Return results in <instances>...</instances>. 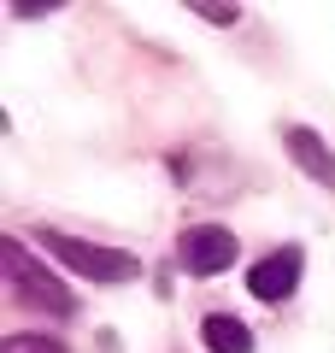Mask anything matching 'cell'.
I'll use <instances>...</instances> for the list:
<instances>
[{
  "instance_id": "6da1fadb",
  "label": "cell",
  "mask_w": 335,
  "mask_h": 353,
  "mask_svg": "<svg viewBox=\"0 0 335 353\" xmlns=\"http://www.w3.org/2000/svg\"><path fill=\"white\" fill-rule=\"evenodd\" d=\"M0 259H6V289H12V301H18V306H30V312H53V318H71V312H77V294L65 289L59 277H53L48 265L30 259L18 236H6Z\"/></svg>"
},
{
  "instance_id": "7a4b0ae2",
  "label": "cell",
  "mask_w": 335,
  "mask_h": 353,
  "mask_svg": "<svg viewBox=\"0 0 335 353\" xmlns=\"http://www.w3.org/2000/svg\"><path fill=\"white\" fill-rule=\"evenodd\" d=\"M41 248L53 259H65L77 277H94V283H136L141 277V259L124 248H100V241H83V236H65V230H41Z\"/></svg>"
},
{
  "instance_id": "3957f363",
  "label": "cell",
  "mask_w": 335,
  "mask_h": 353,
  "mask_svg": "<svg viewBox=\"0 0 335 353\" xmlns=\"http://www.w3.org/2000/svg\"><path fill=\"white\" fill-rule=\"evenodd\" d=\"M183 265H188V277H218V271H230L236 265V230H223V224H194L183 230Z\"/></svg>"
},
{
  "instance_id": "277c9868",
  "label": "cell",
  "mask_w": 335,
  "mask_h": 353,
  "mask_svg": "<svg viewBox=\"0 0 335 353\" xmlns=\"http://www.w3.org/2000/svg\"><path fill=\"white\" fill-rule=\"evenodd\" d=\"M300 271H306V253H300V248H276V253H265V259L247 271L253 301H288V294L300 289Z\"/></svg>"
},
{
  "instance_id": "5b68a950",
  "label": "cell",
  "mask_w": 335,
  "mask_h": 353,
  "mask_svg": "<svg viewBox=\"0 0 335 353\" xmlns=\"http://www.w3.org/2000/svg\"><path fill=\"white\" fill-rule=\"evenodd\" d=\"M283 141H288V153H294V165H300V171H306V176H318L323 189H335V153L323 148V141L312 136L306 124H288V130H283Z\"/></svg>"
},
{
  "instance_id": "8992f818",
  "label": "cell",
  "mask_w": 335,
  "mask_h": 353,
  "mask_svg": "<svg viewBox=\"0 0 335 353\" xmlns=\"http://www.w3.org/2000/svg\"><path fill=\"white\" fill-rule=\"evenodd\" d=\"M200 341H206V353H253V330L241 318H230V312L200 318Z\"/></svg>"
},
{
  "instance_id": "52a82bcc",
  "label": "cell",
  "mask_w": 335,
  "mask_h": 353,
  "mask_svg": "<svg viewBox=\"0 0 335 353\" xmlns=\"http://www.w3.org/2000/svg\"><path fill=\"white\" fill-rule=\"evenodd\" d=\"M0 353H65V341H53V336H6Z\"/></svg>"
},
{
  "instance_id": "ba28073f",
  "label": "cell",
  "mask_w": 335,
  "mask_h": 353,
  "mask_svg": "<svg viewBox=\"0 0 335 353\" xmlns=\"http://www.w3.org/2000/svg\"><path fill=\"white\" fill-rule=\"evenodd\" d=\"M200 18H206V24H236L241 6H200Z\"/></svg>"
}]
</instances>
